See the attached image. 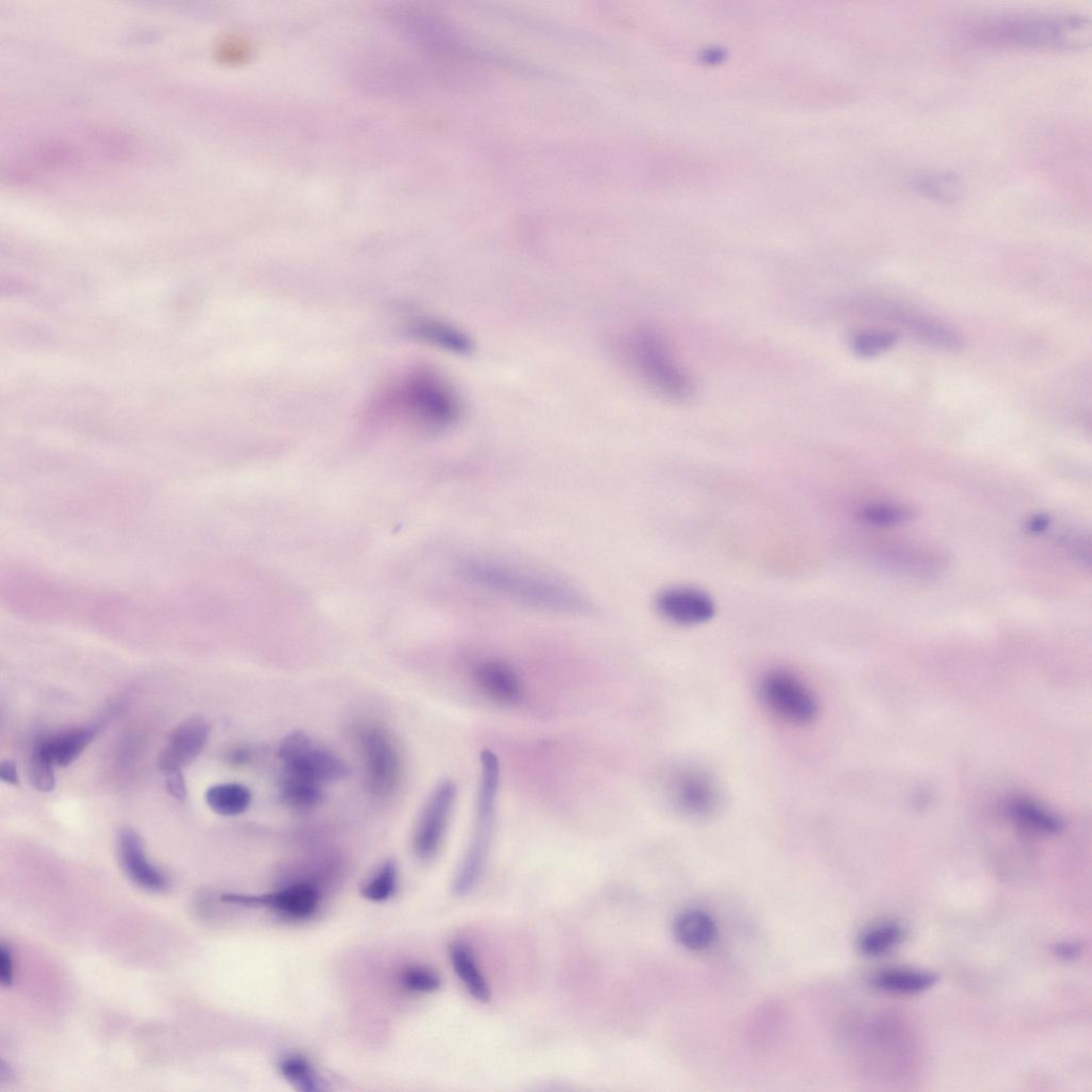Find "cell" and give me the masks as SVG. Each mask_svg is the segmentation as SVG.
<instances>
[{
	"label": "cell",
	"instance_id": "8992f818",
	"mask_svg": "<svg viewBox=\"0 0 1092 1092\" xmlns=\"http://www.w3.org/2000/svg\"><path fill=\"white\" fill-rule=\"evenodd\" d=\"M278 755L287 770L320 785L343 780L350 773L349 767L341 757L317 746L303 732H294L286 736L279 747Z\"/></svg>",
	"mask_w": 1092,
	"mask_h": 1092
},
{
	"label": "cell",
	"instance_id": "7a4b0ae2",
	"mask_svg": "<svg viewBox=\"0 0 1092 1092\" xmlns=\"http://www.w3.org/2000/svg\"><path fill=\"white\" fill-rule=\"evenodd\" d=\"M970 36L989 45L1077 49L1090 44L1092 25L1080 16L1013 15L983 19L971 26Z\"/></svg>",
	"mask_w": 1092,
	"mask_h": 1092
},
{
	"label": "cell",
	"instance_id": "30bf717a",
	"mask_svg": "<svg viewBox=\"0 0 1092 1092\" xmlns=\"http://www.w3.org/2000/svg\"><path fill=\"white\" fill-rule=\"evenodd\" d=\"M319 899V892L308 883H296L263 895L228 893L221 897V901L228 904L252 908H272L293 919L311 917L318 907Z\"/></svg>",
	"mask_w": 1092,
	"mask_h": 1092
},
{
	"label": "cell",
	"instance_id": "52a82bcc",
	"mask_svg": "<svg viewBox=\"0 0 1092 1092\" xmlns=\"http://www.w3.org/2000/svg\"><path fill=\"white\" fill-rule=\"evenodd\" d=\"M759 693L767 708L788 723L808 725L816 719L818 708L814 695L788 671L767 673L761 682Z\"/></svg>",
	"mask_w": 1092,
	"mask_h": 1092
},
{
	"label": "cell",
	"instance_id": "f1b7e54d",
	"mask_svg": "<svg viewBox=\"0 0 1092 1092\" xmlns=\"http://www.w3.org/2000/svg\"><path fill=\"white\" fill-rule=\"evenodd\" d=\"M1011 814L1023 825L1044 832H1056L1059 823L1056 818L1039 807L1016 801L1011 806Z\"/></svg>",
	"mask_w": 1092,
	"mask_h": 1092
},
{
	"label": "cell",
	"instance_id": "8fae6325",
	"mask_svg": "<svg viewBox=\"0 0 1092 1092\" xmlns=\"http://www.w3.org/2000/svg\"><path fill=\"white\" fill-rule=\"evenodd\" d=\"M657 608L667 621L681 626L709 622L716 613L715 603L709 595L688 587L664 591L657 599Z\"/></svg>",
	"mask_w": 1092,
	"mask_h": 1092
},
{
	"label": "cell",
	"instance_id": "d6a6232c",
	"mask_svg": "<svg viewBox=\"0 0 1092 1092\" xmlns=\"http://www.w3.org/2000/svg\"><path fill=\"white\" fill-rule=\"evenodd\" d=\"M164 774L168 793L175 799L184 801L187 796V788L180 769L167 770Z\"/></svg>",
	"mask_w": 1092,
	"mask_h": 1092
},
{
	"label": "cell",
	"instance_id": "f546056e",
	"mask_svg": "<svg viewBox=\"0 0 1092 1092\" xmlns=\"http://www.w3.org/2000/svg\"><path fill=\"white\" fill-rule=\"evenodd\" d=\"M53 767L55 765L46 757V755L35 746L29 761L28 775L30 784L36 790L48 793L55 789L56 778Z\"/></svg>",
	"mask_w": 1092,
	"mask_h": 1092
},
{
	"label": "cell",
	"instance_id": "9a60e30c",
	"mask_svg": "<svg viewBox=\"0 0 1092 1092\" xmlns=\"http://www.w3.org/2000/svg\"><path fill=\"white\" fill-rule=\"evenodd\" d=\"M410 331L416 339L451 354L470 356L474 351L475 344L466 333L436 318H415Z\"/></svg>",
	"mask_w": 1092,
	"mask_h": 1092
},
{
	"label": "cell",
	"instance_id": "277c9868",
	"mask_svg": "<svg viewBox=\"0 0 1092 1092\" xmlns=\"http://www.w3.org/2000/svg\"><path fill=\"white\" fill-rule=\"evenodd\" d=\"M616 349L635 376L663 398L686 401L693 394L691 378L659 334L631 330L617 340Z\"/></svg>",
	"mask_w": 1092,
	"mask_h": 1092
},
{
	"label": "cell",
	"instance_id": "836d02e7",
	"mask_svg": "<svg viewBox=\"0 0 1092 1092\" xmlns=\"http://www.w3.org/2000/svg\"><path fill=\"white\" fill-rule=\"evenodd\" d=\"M14 967L13 950L9 946L2 944L0 946V982L5 987L13 984Z\"/></svg>",
	"mask_w": 1092,
	"mask_h": 1092
},
{
	"label": "cell",
	"instance_id": "7c38bea8",
	"mask_svg": "<svg viewBox=\"0 0 1092 1092\" xmlns=\"http://www.w3.org/2000/svg\"><path fill=\"white\" fill-rule=\"evenodd\" d=\"M672 796L681 812L695 818L713 815L721 801L719 789L713 780L693 769L683 770L676 776Z\"/></svg>",
	"mask_w": 1092,
	"mask_h": 1092
},
{
	"label": "cell",
	"instance_id": "484cf974",
	"mask_svg": "<svg viewBox=\"0 0 1092 1092\" xmlns=\"http://www.w3.org/2000/svg\"><path fill=\"white\" fill-rule=\"evenodd\" d=\"M399 870L392 860L384 862L363 886L362 895L370 902L380 903L390 899L398 888Z\"/></svg>",
	"mask_w": 1092,
	"mask_h": 1092
},
{
	"label": "cell",
	"instance_id": "d4e9b609",
	"mask_svg": "<svg viewBox=\"0 0 1092 1092\" xmlns=\"http://www.w3.org/2000/svg\"><path fill=\"white\" fill-rule=\"evenodd\" d=\"M904 934V928L899 924H880L862 933L858 940V946L866 956H881L901 942Z\"/></svg>",
	"mask_w": 1092,
	"mask_h": 1092
},
{
	"label": "cell",
	"instance_id": "ba28073f",
	"mask_svg": "<svg viewBox=\"0 0 1092 1092\" xmlns=\"http://www.w3.org/2000/svg\"><path fill=\"white\" fill-rule=\"evenodd\" d=\"M362 755L370 790L385 797L395 791L401 776V758L390 735L379 728H368L360 737Z\"/></svg>",
	"mask_w": 1092,
	"mask_h": 1092
},
{
	"label": "cell",
	"instance_id": "4dcf8cb0",
	"mask_svg": "<svg viewBox=\"0 0 1092 1092\" xmlns=\"http://www.w3.org/2000/svg\"><path fill=\"white\" fill-rule=\"evenodd\" d=\"M859 515L863 522L873 527H891L909 518V512L906 509L886 505L865 506L860 510Z\"/></svg>",
	"mask_w": 1092,
	"mask_h": 1092
},
{
	"label": "cell",
	"instance_id": "3957f363",
	"mask_svg": "<svg viewBox=\"0 0 1092 1092\" xmlns=\"http://www.w3.org/2000/svg\"><path fill=\"white\" fill-rule=\"evenodd\" d=\"M464 574L475 585L537 608L568 614L590 609L585 597L554 578L489 561H471Z\"/></svg>",
	"mask_w": 1092,
	"mask_h": 1092
},
{
	"label": "cell",
	"instance_id": "d6986e66",
	"mask_svg": "<svg viewBox=\"0 0 1092 1092\" xmlns=\"http://www.w3.org/2000/svg\"><path fill=\"white\" fill-rule=\"evenodd\" d=\"M449 958H451L457 977L469 993L478 1002H489L491 989L477 965L472 949L465 943H454L449 947Z\"/></svg>",
	"mask_w": 1092,
	"mask_h": 1092
},
{
	"label": "cell",
	"instance_id": "5bb4252c",
	"mask_svg": "<svg viewBox=\"0 0 1092 1092\" xmlns=\"http://www.w3.org/2000/svg\"><path fill=\"white\" fill-rule=\"evenodd\" d=\"M210 736V726L200 716L180 724L171 734L158 757L162 772L181 769L194 762L204 751Z\"/></svg>",
	"mask_w": 1092,
	"mask_h": 1092
},
{
	"label": "cell",
	"instance_id": "cb8c5ba5",
	"mask_svg": "<svg viewBox=\"0 0 1092 1092\" xmlns=\"http://www.w3.org/2000/svg\"><path fill=\"white\" fill-rule=\"evenodd\" d=\"M913 186L923 196L943 202L955 201L961 191L959 177L944 171L921 173L914 178Z\"/></svg>",
	"mask_w": 1092,
	"mask_h": 1092
},
{
	"label": "cell",
	"instance_id": "9c48e42d",
	"mask_svg": "<svg viewBox=\"0 0 1092 1092\" xmlns=\"http://www.w3.org/2000/svg\"><path fill=\"white\" fill-rule=\"evenodd\" d=\"M457 799L452 781L441 783L427 799L414 832L413 848L422 860L432 859L438 852Z\"/></svg>",
	"mask_w": 1092,
	"mask_h": 1092
},
{
	"label": "cell",
	"instance_id": "ffe728a7",
	"mask_svg": "<svg viewBox=\"0 0 1092 1092\" xmlns=\"http://www.w3.org/2000/svg\"><path fill=\"white\" fill-rule=\"evenodd\" d=\"M937 980V977L929 972L890 969L875 976L873 984L885 992L913 995L932 988Z\"/></svg>",
	"mask_w": 1092,
	"mask_h": 1092
},
{
	"label": "cell",
	"instance_id": "e0dca14e",
	"mask_svg": "<svg viewBox=\"0 0 1092 1092\" xmlns=\"http://www.w3.org/2000/svg\"><path fill=\"white\" fill-rule=\"evenodd\" d=\"M94 727H81L40 740L37 747L55 765H71L97 736Z\"/></svg>",
	"mask_w": 1092,
	"mask_h": 1092
},
{
	"label": "cell",
	"instance_id": "4fadbf2b",
	"mask_svg": "<svg viewBox=\"0 0 1092 1092\" xmlns=\"http://www.w3.org/2000/svg\"><path fill=\"white\" fill-rule=\"evenodd\" d=\"M117 854L124 873L134 883L151 892L168 888V878L148 860L140 834L134 829H121L117 835Z\"/></svg>",
	"mask_w": 1092,
	"mask_h": 1092
},
{
	"label": "cell",
	"instance_id": "1f68e13d",
	"mask_svg": "<svg viewBox=\"0 0 1092 1092\" xmlns=\"http://www.w3.org/2000/svg\"><path fill=\"white\" fill-rule=\"evenodd\" d=\"M403 985L413 992L430 993L441 987V979L436 972L425 967H410L402 975Z\"/></svg>",
	"mask_w": 1092,
	"mask_h": 1092
},
{
	"label": "cell",
	"instance_id": "83f0119b",
	"mask_svg": "<svg viewBox=\"0 0 1092 1092\" xmlns=\"http://www.w3.org/2000/svg\"><path fill=\"white\" fill-rule=\"evenodd\" d=\"M898 342V337L890 331H863L852 339V349L860 358H875L890 349Z\"/></svg>",
	"mask_w": 1092,
	"mask_h": 1092
},
{
	"label": "cell",
	"instance_id": "6da1fadb",
	"mask_svg": "<svg viewBox=\"0 0 1092 1092\" xmlns=\"http://www.w3.org/2000/svg\"><path fill=\"white\" fill-rule=\"evenodd\" d=\"M382 403L389 414L430 431L455 426L464 413L462 398L452 382L430 367L408 372Z\"/></svg>",
	"mask_w": 1092,
	"mask_h": 1092
},
{
	"label": "cell",
	"instance_id": "44dd1931",
	"mask_svg": "<svg viewBox=\"0 0 1092 1092\" xmlns=\"http://www.w3.org/2000/svg\"><path fill=\"white\" fill-rule=\"evenodd\" d=\"M206 800L215 813L223 816H236L248 810L252 794L242 785L223 784L210 788L206 794Z\"/></svg>",
	"mask_w": 1092,
	"mask_h": 1092
},
{
	"label": "cell",
	"instance_id": "e575fe53",
	"mask_svg": "<svg viewBox=\"0 0 1092 1092\" xmlns=\"http://www.w3.org/2000/svg\"><path fill=\"white\" fill-rule=\"evenodd\" d=\"M0 779L12 786L19 785L18 769L13 761H5L0 765Z\"/></svg>",
	"mask_w": 1092,
	"mask_h": 1092
},
{
	"label": "cell",
	"instance_id": "2e32d148",
	"mask_svg": "<svg viewBox=\"0 0 1092 1092\" xmlns=\"http://www.w3.org/2000/svg\"><path fill=\"white\" fill-rule=\"evenodd\" d=\"M474 679L489 698L499 703H517L523 694V687L516 671L501 662L480 664L475 669Z\"/></svg>",
	"mask_w": 1092,
	"mask_h": 1092
},
{
	"label": "cell",
	"instance_id": "603a6c76",
	"mask_svg": "<svg viewBox=\"0 0 1092 1092\" xmlns=\"http://www.w3.org/2000/svg\"><path fill=\"white\" fill-rule=\"evenodd\" d=\"M909 330L924 343L944 350L957 351L963 343L957 333L948 326L926 317H909Z\"/></svg>",
	"mask_w": 1092,
	"mask_h": 1092
},
{
	"label": "cell",
	"instance_id": "d590c367",
	"mask_svg": "<svg viewBox=\"0 0 1092 1092\" xmlns=\"http://www.w3.org/2000/svg\"><path fill=\"white\" fill-rule=\"evenodd\" d=\"M1056 949H1057V954L1061 957H1065V958L1074 957L1077 954V947L1075 945H1071V944L1059 945Z\"/></svg>",
	"mask_w": 1092,
	"mask_h": 1092
},
{
	"label": "cell",
	"instance_id": "5b68a950",
	"mask_svg": "<svg viewBox=\"0 0 1092 1092\" xmlns=\"http://www.w3.org/2000/svg\"><path fill=\"white\" fill-rule=\"evenodd\" d=\"M481 776L477 797L476 825L471 845L455 879V886L462 892H470L480 879L491 841L495 817L496 796L499 786V762L490 750L480 756Z\"/></svg>",
	"mask_w": 1092,
	"mask_h": 1092
},
{
	"label": "cell",
	"instance_id": "ac0fdd59",
	"mask_svg": "<svg viewBox=\"0 0 1092 1092\" xmlns=\"http://www.w3.org/2000/svg\"><path fill=\"white\" fill-rule=\"evenodd\" d=\"M678 942L687 949L702 950L711 946L716 938V925L712 917L701 911H686L678 916L673 924Z\"/></svg>",
	"mask_w": 1092,
	"mask_h": 1092
},
{
	"label": "cell",
	"instance_id": "4316f807",
	"mask_svg": "<svg viewBox=\"0 0 1092 1092\" xmlns=\"http://www.w3.org/2000/svg\"><path fill=\"white\" fill-rule=\"evenodd\" d=\"M282 1075L296 1088L304 1092L320 1090V1083L308 1062L297 1055L287 1056L280 1063Z\"/></svg>",
	"mask_w": 1092,
	"mask_h": 1092
},
{
	"label": "cell",
	"instance_id": "7402d4cb",
	"mask_svg": "<svg viewBox=\"0 0 1092 1092\" xmlns=\"http://www.w3.org/2000/svg\"><path fill=\"white\" fill-rule=\"evenodd\" d=\"M320 787L313 779L286 769L281 781V795L290 807L306 810L317 806L323 797Z\"/></svg>",
	"mask_w": 1092,
	"mask_h": 1092
}]
</instances>
